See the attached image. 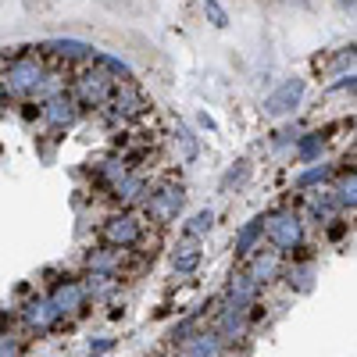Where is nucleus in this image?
<instances>
[{
  "label": "nucleus",
  "mask_w": 357,
  "mask_h": 357,
  "mask_svg": "<svg viewBox=\"0 0 357 357\" xmlns=\"http://www.w3.org/2000/svg\"><path fill=\"white\" fill-rule=\"evenodd\" d=\"M43 79H47V72L40 65V57H33V54L11 57L8 68H4V89L8 93H36Z\"/></svg>",
  "instance_id": "obj_1"
},
{
  "label": "nucleus",
  "mask_w": 357,
  "mask_h": 357,
  "mask_svg": "<svg viewBox=\"0 0 357 357\" xmlns=\"http://www.w3.org/2000/svg\"><path fill=\"white\" fill-rule=\"evenodd\" d=\"M111 107H114V114H122V118H132V114H139L146 104H143V97L136 93V86L132 82H126V86H118L114 89V97H111Z\"/></svg>",
  "instance_id": "obj_5"
},
{
  "label": "nucleus",
  "mask_w": 357,
  "mask_h": 357,
  "mask_svg": "<svg viewBox=\"0 0 357 357\" xmlns=\"http://www.w3.org/2000/svg\"><path fill=\"white\" fill-rule=\"evenodd\" d=\"M340 8H343V11H354V8H357V0H340Z\"/></svg>",
  "instance_id": "obj_16"
},
{
  "label": "nucleus",
  "mask_w": 357,
  "mask_h": 357,
  "mask_svg": "<svg viewBox=\"0 0 357 357\" xmlns=\"http://www.w3.org/2000/svg\"><path fill=\"white\" fill-rule=\"evenodd\" d=\"M347 200H357V178H354V183H347Z\"/></svg>",
  "instance_id": "obj_15"
},
{
  "label": "nucleus",
  "mask_w": 357,
  "mask_h": 357,
  "mask_svg": "<svg viewBox=\"0 0 357 357\" xmlns=\"http://www.w3.org/2000/svg\"><path fill=\"white\" fill-rule=\"evenodd\" d=\"M272 232H275V240H279V243H286V247H289V243H296V222H293V218H279Z\"/></svg>",
  "instance_id": "obj_10"
},
{
  "label": "nucleus",
  "mask_w": 357,
  "mask_h": 357,
  "mask_svg": "<svg viewBox=\"0 0 357 357\" xmlns=\"http://www.w3.org/2000/svg\"><path fill=\"white\" fill-rule=\"evenodd\" d=\"M43 114H47L50 126H72L75 114H79V107H75L72 97H57V100H50V104L43 107Z\"/></svg>",
  "instance_id": "obj_6"
},
{
  "label": "nucleus",
  "mask_w": 357,
  "mask_h": 357,
  "mask_svg": "<svg viewBox=\"0 0 357 357\" xmlns=\"http://www.w3.org/2000/svg\"><path fill=\"white\" fill-rule=\"evenodd\" d=\"M107 232H111V240H132V236H136V225H132L129 218H114V225H111Z\"/></svg>",
  "instance_id": "obj_11"
},
{
  "label": "nucleus",
  "mask_w": 357,
  "mask_h": 357,
  "mask_svg": "<svg viewBox=\"0 0 357 357\" xmlns=\"http://www.w3.org/2000/svg\"><path fill=\"white\" fill-rule=\"evenodd\" d=\"M178 139H183V146H186V158H197V143H193V132L186 126H178Z\"/></svg>",
  "instance_id": "obj_13"
},
{
  "label": "nucleus",
  "mask_w": 357,
  "mask_h": 357,
  "mask_svg": "<svg viewBox=\"0 0 357 357\" xmlns=\"http://www.w3.org/2000/svg\"><path fill=\"white\" fill-rule=\"evenodd\" d=\"M204 15H207V22H211L215 29H225L229 25V15H225V8L218 4V0H204Z\"/></svg>",
  "instance_id": "obj_9"
},
{
  "label": "nucleus",
  "mask_w": 357,
  "mask_h": 357,
  "mask_svg": "<svg viewBox=\"0 0 357 357\" xmlns=\"http://www.w3.org/2000/svg\"><path fill=\"white\" fill-rule=\"evenodd\" d=\"M329 93H357V75H347V79L333 82V86H329Z\"/></svg>",
  "instance_id": "obj_12"
},
{
  "label": "nucleus",
  "mask_w": 357,
  "mask_h": 357,
  "mask_svg": "<svg viewBox=\"0 0 357 357\" xmlns=\"http://www.w3.org/2000/svg\"><path fill=\"white\" fill-rule=\"evenodd\" d=\"M318 146H321V136H311V139H304V146H301V154H307V158H311V154L318 151Z\"/></svg>",
  "instance_id": "obj_14"
},
{
  "label": "nucleus",
  "mask_w": 357,
  "mask_h": 357,
  "mask_svg": "<svg viewBox=\"0 0 357 357\" xmlns=\"http://www.w3.org/2000/svg\"><path fill=\"white\" fill-rule=\"evenodd\" d=\"M301 97H304V79H286L272 97H264V111L268 114H286L301 104Z\"/></svg>",
  "instance_id": "obj_3"
},
{
  "label": "nucleus",
  "mask_w": 357,
  "mask_h": 357,
  "mask_svg": "<svg viewBox=\"0 0 357 357\" xmlns=\"http://www.w3.org/2000/svg\"><path fill=\"white\" fill-rule=\"evenodd\" d=\"M43 54L57 57V61H86V57L93 61V57H97V50L89 43H82V40H47Z\"/></svg>",
  "instance_id": "obj_4"
},
{
  "label": "nucleus",
  "mask_w": 357,
  "mask_h": 357,
  "mask_svg": "<svg viewBox=\"0 0 357 357\" xmlns=\"http://www.w3.org/2000/svg\"><path fill=\"white\" fill-rule=\"evenodd\" d=\"M296 4H307V0H296Z\"/></svg>",
  "instance_id": "obj_17"
},
{
  "label": "nucleus",
  "mask_w": 357,
  "mask_h": 357,
  "mask_svg": "<svg viewBox=\"0 0 357 357\" xmlns=\"http://www.w3.org/2000/svg\"><path fill=\"white\" fill-rule=\"evenodd\" d=\"M114 89H118V86H114V75H107V72H100V68L82 72V75L75 79V93H79V100H82V104H93V107L111 104Z\"/></svg>",
  "instance_id": "obj_2"
},
{
  "label": "nucleus",
  "mask_w": 357,
  "mask_h": 357,
  "mask_svg": "<svg viewBox=\"0 0 357 357\" xmlns=\"http://www.w3.org/2000/svg\"><path fill=\"white\" fill-rule=\"evenodd\" d=\"M93 68H100V72H107V75H114V79H132V68H129L126 57L107 54V50H97V57H93Z\"/></svg>",
  "instance_id": "obj_7"
},
{
  "label": "nucleus",
  "mask_w": 357,
  "mask_h": 357,
  "mask_svg": "<svg viewBox=\"0 0 357 357\" xmlns=\"http://www.w3.org/2000/svg\"><path fill=\"white\" fill-rule=\"evenodd\" d=\"M61 89H65L61 75H57V72H47V79L40 82V89H36L33 97H36V100H43V104H50V100H57V97H65Z\"/></svg>",
  "instance_id": "obj_8"
}]
</instances>
